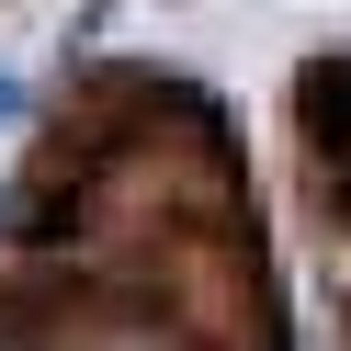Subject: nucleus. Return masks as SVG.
I'll list each match as a JSON object with an SVG mask.
<instances>
[{"label":"nucleus","instance_id":"obj_1","mask_svg":"<svg viewBox=\"0 0 351 351\" xmlns=\"http://www.w3.org/2000/svg\"><path fill=\"white\" fill-rule=\"evenodd\" d=\"M306 136H317V159H351V57H328V69H306Z\"/></svg>","mask_w":351,"mask_h":351}]
</instances>
